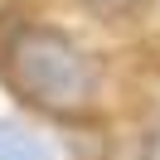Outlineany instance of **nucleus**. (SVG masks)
<instances>
[{
    "label": "nucleus",
    "mask_w": 160,
    "mask_h": 160,
    "mask_svg": "<svg viewBox=\"0 0 160 160\" xmlns=\"http://www.w3.org/2000/svg\"><path fill=\"white\" fill-rule=\"evenodd\" d=\"M82 5H92V10H131L136 0H82Z\"/></svg>",
    "instance_id": "7ed1b4c3"
},
{
    "label": "nucleus",
    "mask_w": 160,
    "mask_h": 160,
    "mask_svg": "<svg viewBox=\"0 0 160 160\" xmlns=\"http://www.w3.org/2000/svg\"><path fill=\"white\" fill-rule=\"evenodd\" d=\"M0 160H53L49 146L20 121H0Z\"/></svg>",
    "instance_id": "f03ea898"
},
{
    "label": "nucleus",
    "mask_w": 160,
    "mask_h": 160,
    "mask_svg": "<svg viewBox=\"0 0 160 160\" xmlns=\"http://www.w3.org/2000/svg\"><path fill=\"white\" fill-rule=\"evenodd\" d=\"M5 73L20 97L53 117L88 112L97 97V63L88 58V49H78L63 29L49 24H20L5 39Z\"/></svg>",
    "instance_id": "f257e3e1"
}]
</instances>
